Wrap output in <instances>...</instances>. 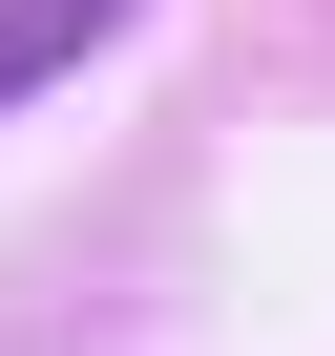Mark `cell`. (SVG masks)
<instances>
[{
  "label": "cell",
  "mask_w": 335,
  "mask_h": 356,
  "mask_svg": "<svg viewBox=\"0 0 335 356\" xmlns=\"http://www.w3.org/2000/svg\"><path fill=\"white\" fill-rule=\"evenodd\" d=\"M105 22H126V0H0V105H22V84H63Z\"/></svg>",
  "instance_id": "obj_1"
}]
</instances>
